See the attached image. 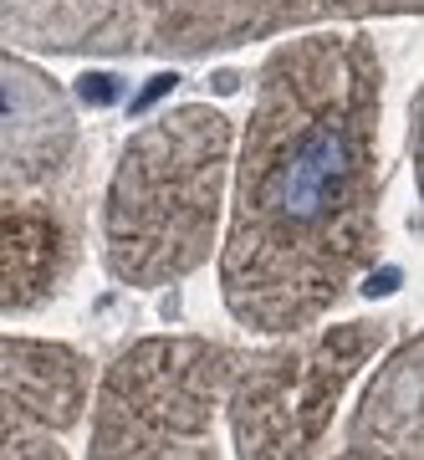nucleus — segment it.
<instances>
[{
    "mask_svg": "<svg viewBox=\"0 0 424 460\" xmlns=\"http://www.w3.org/2000/svg\"><path fill=\"white\" fill-rule=\"evenodd\" d=\"M384 62L363 31H302L271 47L230 148L220 296L261 338L317 328L374 271Z\"/></svg>",
    "mask_w": 424,
    "mask_h": 460,
    "instance_id": "f257e3e1",
    "label": "nucleus"
},
{
    "mask_svg": "<svg viewBox=\"0 0 424 460\" xmlns=\"http://www.w3.org/2000/svg\"><path fill=\"white\" fill-rule=\"evenodd\" d=\"M235 128L220 108L184 102L133 133L102 199V261L123 287H174L220 246Z\"/></svg>",
    "mask_w": 424,
    "mask_h": 460,
    "instance_id": "f03ea898",
    "label": "nucleus"
},
{
    "mask_svg": "<svg viewBox=\"0 0 424 460\" xmlns=\"http://www.w3.org/2000/svg\"><path fill=\"white\" fill-rule=\"evenodd\" d=\"M424 0H0V36L72 57H210L307 26L420 16Z\"/></svg>",
    "mask_w": 424,
    "mask_h": 460,
    "instance_id": "7ed1b4c3",
    "label": "nucleus"
},
{
    "mask_svg": "<svg viewBox=\"0 0 424 460\" xmlns=\"http://www.w3.org/2000/svg\"><path fill=\"white\" fill-rule=\"evenodd\" d=\"M241 348L215 338H138L98 378L87 460H225L220 404Z\"/></svg>",
    "mask_w": 424,
    "mask_h": 460,
    "instance_id": "20e7f679",
    "label": "nucleus"
},
{
    "mask_svg": "<svg viewBox=\"0 0 424 460\" xmlns=\"http://www.w3.org/2000/svg\"><path fill=\"white\" fill-rule=\"evenodd\" d=\"M389 348L384 317L302 328L271 348H241L220 420L241 460H317L353 378Z\"/></svg>",
    "mask_w": 424,
    "mask_h": 460,
    "instance_id": "39448f33",
    "label": "nucleus"
},
{
    "mask_svg": "<svg viewBox=\"0 0 424 460\" xmlns=\"http://www.w3.org/2000/svg\"><path fill=\"white\" fill-rule=\"evenodd\" d=\"M77 108L36 62L0 47V195H36L72 169Z\"/></svg>",
    "mask_w": 424,
    "mask_h": 460,
    "instance_id": "423d86ee",
    "label": "nucleus"
},
{
    "mask_svg": "<svg viewBox=\"0 0 424 460\" xmlns=\"http://www.w3.org/2000/svg\"><path fill=\"white\" fill-rule=\"evenodd\" d=\"M82 261V235L62 205L0 195V313H36L62 296Z\"/></svg>",
    "mask_w": 424,
    "mask_h": 460,
    "instance_id": "0eeeda50",
    "label": "nucleus"
},
{
    "mask_svg": "<svg viewBox=\"0 0 424 460\" xmlns=\"http://www.w3.org/2000/svg\"><path fill=\"white\" fill-rule=\"evenodd\" d=\"M87 389H93V363L72 343H51V338H11L0 332V410L16 420L62 435L82 425L87 410Z\"/></svg>",
    "mask_w": 424,
    "mask_h": 460,
    "instance_id": "6e6552de",
    "label": "nucleus"
},
{
    "mask_svg": "<svg viewBox=\"0 0 424 460\" xmlns=\"http://www.w3.org/2000/svg\"><path fill=\"white\" fill-rule=\"evenodd\" d=\"M420 332L393 348L363 389L348 445L332 460H420Z\"/></svg>",
    "mask_w": 424,
    "mask_h": 460,
    "instance_id": "1a4fd4ad",
    "label": "nucleus"
},
{
    "mask_svg": "<svg viewBox=\"0 0 424 460\" xmlns=\"http://www.w3.org/2000/svg\"><path fill=\"white\" fill-rule=\"evenodd\" d=\"M0 460H66V450L57 445V435L0 410Z\"/></svg>",
    "mask_w": 424,
    "mask_h": 460,
    "instance_id": "9d476101",
    "label": "nucleus"
}]
</instances>
